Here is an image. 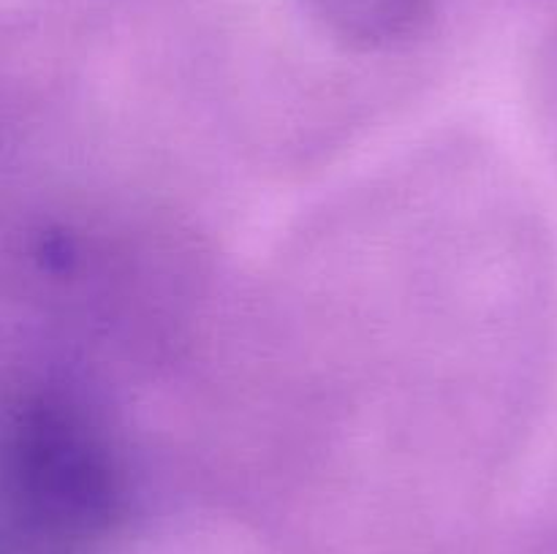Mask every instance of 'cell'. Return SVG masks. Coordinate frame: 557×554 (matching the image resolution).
Wrapping results in <instances>:
<instances>
[{"label":"cell","instance_id":"obj_2","mask_svg":"<svg viewBox=\"0 0 557 554\" xmlns=\"http://www.w3.org/2000/svg\"><path fill=\"white\" fill-rule=\"evenodd\" d=\"M433 0H308L310 14L346 47L384 49L406 41L428 20Z\"/></svg>","mask_w":557,"mask_h":554},{"label":"cell","instance_id":"obj_1","mask_svg":"<svg viewBox=\"0 0 557 554\" xmlns=\"http://www.w3.org/2000/svg\"><path fill=\"white\" fill-rule=\"evenodd\" d=\"M5 494L22 530L82 543L112 530L123 511L117 454L96 413L74 394H27L9 418Z\"/></svg>","mask_w":557,"mask_h":554}]
</instances>
